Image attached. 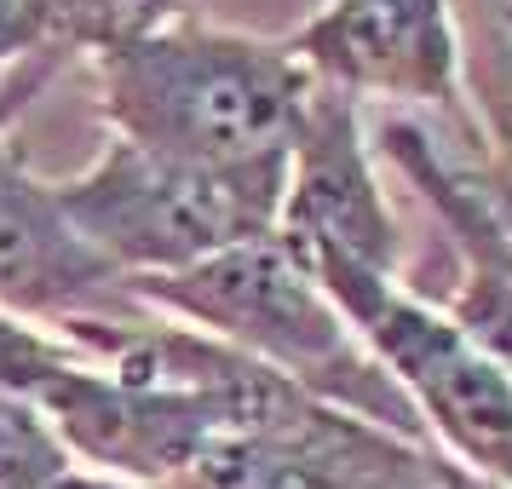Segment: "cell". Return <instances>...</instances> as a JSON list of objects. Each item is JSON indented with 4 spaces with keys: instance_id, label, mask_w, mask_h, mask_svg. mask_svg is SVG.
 Returning <instances> with one entry per match:
<instances>
[{
    "instance_id": "52a82bcc",
    "label": "cell",
    "mask_w": 512,
    "mask_h": 489,
    "mask_svg": "<svg viewBox=\"0 0 512 489\" xmlns=\"http://www.w3.org/2000/svg\"><path fill=\"white\" fill-rule=\"evenodd\" d=\"M288 47L323 87L397 104H461L455 12L449 0H328Z\"/></svg>"
},
{
    "instance_id": "5bb4252c",
    "label": "cell",
    "mask_w": 512,
    "mask_h": 489,
    "mask_svg": "<svg viewBox=\"0 0 512 489\" xmlns=\"http://www.w3.org/2000/svg\"><path fill=\"white\" fill-rule=\"evenodd\" d=\"M35 41H29V18H24V0H0V75L18 70Z\"/></svg>"
},
{
    "instance_id": "3957f363",
    "label": "cell",
    "mask_w": 512,
    "mask_h": 489,
    "mask_svg": "<svg viewBox=\"0 0 512 489\" xmlns=\"http://www.w3.org/2000/svg\"><path fill=\"white\" fill-rule=\"evenodd\" d=\"M288 156L248 167H196L110 139L87 173L58 179V202L87 248L127 282L173 277L259 242L282 225Z\"/></svg>"
},
{
    "instance_id": "6da1fadb",
    "label": "cell",
    "mask_w": 512,
    "mask_h": 489,
    "mask_svg": "<svg viewBox=\"0 0 512 489\" xmlns=\"http://www.w3.org/2000/svg\"><path fill=\"white\" fill-rule=\"evenodd\" d=\"M93 70L98 110L116 139L196 167L282 162L317 93V75L288 41L196 18H173L127 47L98 52Z\"/></svg>"
},
{
    "instance_id": "277c9868",
    "label": "cell",
    "mask_w": 512,
    "mask_h": 489,
    "mask_svg": "<svg viewBox=\"0 0 512 489\" xmlns=\"http://www.w3.org/2000/svg\"><path fill=\"white\" fill-rule=\"evenodd\" d=\"M340 300L357 334L374 346V357L392 369V380L409 392L415 415L443 455L478 478L512 484V374L484 357L449 323V311L409 294L397 277L363 271L334 254H305Z\"/></svg>"
},
{
    "instance_id": "9c48e42d",
    "label": "cell",
    "mask_w": 512,
    "mask_h": 489,
    "mask_svg": "<svg viewBox=\"0 0 512 489\" xmlns=\"http://www.w3.org/2000/svg\"><path fill=\"white\" fill-rule=\"evenodd\" d=\"M24 18H29V52L24 64L47 70L58 58H75V52H98L127 47L150 29L185 18V0H24Z\"/></svg>"
},
{
    "instance_id": "e0dca14e",
    "label": "cell",
    "mask_w": 512,
    "mask_h": 489,
    "mask_svg": "<svg viewBox=\"0 0 512 489\" xmlns=\"http://www.w3.org/2000/svg\"><path fill=\"white\" fill-rule=\"evenodd\" d=\"M64 489H144V484H127V478H104V472H75Z\"/></svg>"
},
{
    "instance_id": "ba28073f",
    "label": "cell",
    "mask_w": 512,
    "mask_h": 489,
    "mask_svg": "<svg viewBox=\"0 0 512 489\" xmlns=\"http://www.w3.org/2000/svg\"><path fill=\"white\" fill-rule=\"evenodd\" d=\"M380 150L420 190V202L438 213L443 236H449V248L461 259V282H455V294L443 305L449 323L512 374V225L507 213L495 208L478 167L449 162L415 121H386L380 127Z\"/></svg>"
},
{
    "instance_id": "8fae6325",
    "label": "cell",
    "mask_w": 512,
    "mask_h": 489,
    "mask_svg": "<svg viewBox=\"0 0 512 489\" xmlns=\"http://www.w3.org/2000/svg\"><path fill=\"white\" fill-rule=\"evenodd\" d=\"M167 489H334L311 461L277 438H225L190 461Z\"/></svg>"
},
{
    "instance_id": "30bf717a",
    "label": "cell",
    "mask_w": 512,
    "mask_h": 489,
    "mask_svg": "<svg viewBox=\"0 0 512 489\" xmlns=\"http://www.w3.org/2000/svg\"><path fill=\"white\" fill-rule=\"evenodd\" d=\"M461 98L484 150H512V0H449Z\"/></svg>"
},
{
    "instance_id": "7c38bea8",
    "label": "cell",
    "mask_w": 512,
    "mask_h": 489,
    "mask_svg": "<svg viewBox=\"0 0 512 489\" xmlns=\"http://www.w3.org/2000/svg\"><path fill=\"white\" fill-rule=\"evenodd\" d=\"M75 478L70 443L35 397H0V489H64Z\"/></svg>"
},
{
    "instance_id": "7a4b0ae2",
    "label": "cell",
    "mask_w": 512,
    "mask_h": 489,
    "mask_svg": "<svg viewBox=\"0 0 512 489\" xmlns=\"http://www.w3.org/2000/svg\"><path fill=\"white\" fill-rule=\"evenodd\" d=\"M127 294L173 323L236 346L242 357L265 363L271 374H282L288 386H300L305 397H317L328 409H346V415L409 443H432L409 392L340 311V300L328 294V282L317 277L305 248H294L282 231L242 242L208 265L173 271V277H139L127 282Z\"/></svg>"
},
{
    "instance_id": "9a60e30c",
    "label": "cell",
    "mask_w": 512,
    "mask_h": 489,
    "mask_svg": "<svg viewBox=\"0 0 512 489\" xmlns=\"http://www.w3.org/2000/svg\"><path fill=\"white\" fill-rule=\"evenodd\" d=\"M472 167H478L484 190L495 196V208L507 213V225H512V150H484Z\"/></svg>"
},
{
    "instance_id": "8992f818",
    "label": "cell",
    "mask_w": 512,
    "mask_h": 489,
    "mask_svg": "<svg viewBox=\"0 0 512 489\" xmlns=\"http://www.w3.org/2000/svg\"><path fill=\"white\" fill-rule=\"evenodd\" d=\"M12 104L0 98V311L41 328H70L81 317H133L127 277L70 225L58 185L29 173L18 144L6 139Z\"/></svg>"
},
{
    "instance_id": "2e32d148",
    "label": "cell",
    "mask_w": 512,
    "mask_h": 489,
    "mask_svg": "<svg viewBox=\"0 0 512 489\" xmlns=\"http://www.w3.org/2000/svg\"><path fill=\"white\" fill-rule=\"evenodd\" d=\"M443 489H512V484H495V478H478V472H466V466L449 461V478H443Z\"/></svg>"
},
{
    "instance_id": "4fadbf2b",
    "label": "cell",
    "mask_w": 512,
    "mask_h": 489,
    "mask_svg": "<svg viewBox=\"0 0 512 489\" xmlns=\"http://www.w3.org/2000/svg\"><path fill=\"white\" fill-rule=\"evenodd\" d=\"M70 357L75 346H64L52 328L0 311V397H35Z\"/></svg>"
},
{
    "instance_id": "5b68a950",
    "label": "cell",
    "mask_w": 512,
    "mask_h": 489,
    "mask_svg": "<svg viewBox=\"0 0 512 489\" xmlns=\"http://www.w3.org/2000/svg\"><path fill=\"white\" fill-rule=\"evenodd\" d=\"M277 231L305 254L351 259L380 277L403 271V231L369 167L363 110L340 87L317 81L305 104L300 133L288 144V196H282Z\"/></svg>"
}]
</instances>
